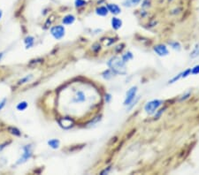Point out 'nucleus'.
Returning a JSON list of instances; mask_svg holds the SVG:
<instances>
[{"instance_id":"f257e3e1","label":"nucleus","mask_w":199,"mask_h":175,"mask_svg":"<svg viewBox=\"0 0 199 175\" xmlns=\"http://www.w3.org/2000/svg\"><path fill=\"white\" fill-rule=\"evenodd\" d=\"M109 68L114 73V75H124L127 74V66L123 59L118 56L112 57L107 63Z\"/></svg>"},{"instance_id":"f03ea898","label":"nucleus","mask_w":199,"mask_h":175,"mask_svg":"<svg viewBox=\"0 0 199 175\" xmlns=\"http://www.w3.org/2000/svg\"><path fill=\"white\" fill-rule=\"evenodd\" d=\"M33 155V150H32V145L31 144H27L25 145L23 148H22V154L21 156L20 157V158L17 160L16 164L17 165H21V164H24L26 163L28 159L31 158Z\"/></svg>"},{"instance_id":"7ed1b4c3","label":"nucleus","mask_w":199,"mask_h":175,"mask_svg":"<svg viewBox=\"0 0 199 175\" xmlns=\"http://www.w3.org/2000/svg\"><path fill=\"white\" fill-rule=\"evenodd\" d=\"M50 35L56 40H61L66 35V28L62 25H57L50 28Z\"/></svg>"},{"instance_id":"20e7f679","label":"nucleus","mask_w":199,"mask_h":175,"mask_svg":"<svg viewBox=\"0 0 199 175\" xmlns=\"http://www.w3.org/2000/svg\"><path fill=\"white\" fill-rule=\"evenodd\" d=\"M162 101L158 99H154L148 102L144 106V111L148 114H153L157 111V110L161 106Z\"/></svg>"},{"instance_id":"39448f33","label":"nucleus","mask_w":199,"mask_h":175,"mask_svg":"<svg viewBox=\"0 0 199 175\" xmlns=\"http://www.w3.org/2000/svg\"><path fill=\"white\" fill-rule=\"evenodd\" d=\"M136 93H137V87L134 86L132 88H130L128 89V91L127 92L126 94V97H125L124 100V105L126 106H128L130 105L133 101L135 100V97H136Z\"/></svg>"},{"instance_id":"423d86ee","label":"nucleus","mask_w":199,"mask_h":175,"mask_svg":"<svg viewBox=\"0 0 199 175\" xmlns=\"http://www.w3.org/2000/svg\"><path fill=\"white\" fill-rule=\"evenodd\" d=\"M59 126L64 128V129H70L71 127H73L75 125V121L73 120V119L69 118V117H63L60 118L58 120Z\"/></svg>"},{"instance_id":"0eeeda50","label":"nucleus","mask_w":199,"mask_h":175,"mask_svg":"<svg viewBox=\"0 0 199 175\" xmlns=\"http://www.w3.org/2000/svg\"><path fill=\"white\" fill-rule=\"evenodd\" d=\"M154 51L160 57H165L169 54V50L165 44H158L154 46Z\"/></svg>"},{"instance_id":"6e6552de","label":"nucleus","mask_w":199,"mask_h":175,"mask_svg":"<svg viewBox=\"0 0 199 175\" xmlns=\"http://www.w3.org/2000/svg\"><path fill=\"white\" fill-rule=\"evenodd\" d=\"M106 7L109 11V13H112L113 15H118L121 13V8L117 4L109 3V4H106Z\"/></svg>"},{"instance_id":"1a4fd4ad","label":"nucleus","mask_w":199,"mask_h":175,"mask_svg":"<svg viewBox=\"0 0 199 175\" xmlns=\"http://www.w3.org/2000/svg\"><path fill=\"white\" fill-rule=\"evenodd\" d=\"M143 0H123L122 2V5L126 8H132V7H135L138 4H140L142 3Z\"/></svg>"},{"instance_id":"9d476101","label":"nucleus","mask_w":199,"mask_h":175,"mask_svg":"<svg viewBox=\"0 0 199 175\" xmlns=\"http://www.w3.org/2000/svg\"><path fill=\"white\" fill-rule=\"evenodd\" d=\"M95 13H96V14H97V15H98V16H101V17H105V16H107V15H108L109 11H108V9H107L106 5H105V6H104V5H100V6H98V7L96 8Z\"/></svg>"},{"instance_id":"9b49d317","label":"nucleus","mask_w":199,"mask_h":175,"mask_svg":"<svg viewBox=\"0 0 199 175\" xmlns=\"http://www.w3.org/2000/svg\"><path fill=\"white\" fill-rule=\"evenodd\" d=\"M75 19H76V18H75V15H73V14H67V15H66V16L63 17V19H62V23L66 26L72 25V24L75 23Z\"/></svg>"},{"instance_id":"f8f14e48","label":"nucleus","mask_w":199,"mask_h":175,"mask_svg":"<svg viewBox=\"0 0 199 175\" xmlns=\"http://www.w3.org/2000/svg\"><path fill=\"white\" fill-rule=\"evenodd\" d=\"M111 24H112V27L113 29L118 30L122 27V21L118 17H113L111 21Z\"/></svg>"},{"instance_id":"ddd939ff","label":"nucleus","mask_w":199,"mask_h":175,"mask_svg":"<svg viewBox=\"0 0 199 175\" xmlns=\"http://www.w3.org/2000/svg\"><path fill=\"white\" fill-rule=\"evenodd\" d=\"M24 44H25L26 49H30L34 46L35 44V37L32 35H27L24 38Z\"/></svg>"},{"instance_id":"4468645a","label":"nucleus","mask_w":199,"mask_h":175,"mask_svg":"<svg viewBox=\"0 0 199 175\" xmlns=\"http://www.w3.org/2000/svg\"><path fill=\"white\" fill-rule=\"evenodd\" d=\"M85 99H86V97H85L84 93H83L82 91H78V92L75 94L74 98H73V102L78 103H82V102H84Z\"/></svg>"},{"instance_id":"2eb2a0df","label":"nucleus","mask_w":199,"mask_h":175,"mask_svg":"<svg viewBox=\"0 0 199 175\" xmlns=\"http://www.w3.org/2000/svg\"><path fill=\"white\" fill-rule=\"evenodd\" d=\"M47 144H48V146L51 148V149H53V150H58V148H59V146H60V142H59V140H58V139H50L49 140L48 142H47Z\"/></svg>"},{"instance_id":"dca6fc26","label":"nucleus","mask_w":199,"mask_h":175,"mask_svg":"<svg viewBox=\"0 0 199 175\" xmlns=\"http://www.w3.org/2000/svg\"><path fill=\"white\" fill-rule=\"evenodd\" d=\"M7 131L9 134H11L12 135H14V136H21V132L20 129H18L17 127H14V126H8L7 127Z\"/></svg>"},{"instance_id":"f3484780","label":"nucleus","mask_w":199,"mask_h":175,"mask_svg":"<svg viewBox=\"0 0 199 175\" xmlns=\"http://www.w3.org/2000/svg\"><path fill=\"white\" fill-rule=\"evenodd\" d=\"M28 107V103L27 101H21L16 104V110L19 111H24Z\"/></svg>"},{"instance_id":"a211bd4d","label":"nucleus","mask_w":199,"mask_h":175,"mask_svg":"<svg viewBox=\"0 0 199 175\" xmlns=\"http://www.w3.org/2000/svg\"><path fill=\"white\" fill-rule=\"evenodd\" d=\"M33 78H34V75H26L25 77H23V78H21V79H20V80H18L17 85H19V86H20V85H24L26 83L29 82Z\"/></svg>"},{"instance_id":"6ab92c4d","label":"nucleus","mask_w":199,"mask_h":175,"mask_svg":"<svg viewBox=\"0 0 199 175\" xmlns=\"http://www.w3.org/2000/svg\"><path fill=\"white\" fill-rule=\"evenodd\" d=\"M189 57H190L191 58H196L199 57V44H196V46L194 47L193 50L190 52Z\"/></svg>"},{"instance_id":"aec40b11","label":"nucleus","mask_w":199,"mask_h":175,"mask_svg":"<svg viewBox=\"0 0 199 175\" xmlns=\"http://www.w3.org/2000/svg\"><path fill=\"white\" fill-rule=\"evenodd\" d=\"M112 75H114V73L111 70V69H108V70H105L103 74H102V76L103 78L106 79V80H109L112 77Z\"/></svg>"},{"instance_id":"412c9836","label":"nucleus","mask_w":199,"mask_h":175,"mask_svg":"<svg viewBox=\"0 0 199 175\" xmlns=\"http://www.w3.org/2000/svg\"><path fill=\"white\" fill-rule=\"evenodd\" d=\"M87 4L86 0H75V6L76 8H81L84 7Z\"/></svg>"},{"instance_id":"4be33fe9","label":"nucleus","mask_w":199,"mask_h":175,"mask_svg":"<svg viewBox=\"0 0 199 175\" xmlns=\"http://www.w3.org/2000/svg\"><path fill=\"white\" fill-rule=\"evenodd\" d=\"M122 59H123V61H124L125 63H127V61H129L130 59H132L133 58V55H132V53L131 52H127L126 54H124L123 56H122V58H121Z\"/></svg>"},{"instance_id":"5701e85b","label":"nucleus","mask_w":199,"mask_h":175,"mask_svg":"<svg viewBox=\"0 0 199 175\" xmlns=\"http://www.w3.org/2000/svg\"><path fill=\"white\" fill-rule=\"evenodd\" d=\"M150 5H151V0H143L142 1L143 8H149Z\"/></svg>"},{"instance_id":"b1692460","label":"nucleus","mask_w":199,"mask_h":175,"mask_svg":"<svg viewBox=\"0 0 199 175\" xmlns=\"http://www.w3.org/2000/svg\"><path fill=\"white\" fill-rule=\"evenodd\" d=\"M190 74H191V68H189V69L185 70L183 73H181V78H186V77H188Z\"/></svg>"},{"instance_id":"393cba45","label":"nucleus","mask_w":199,"mask_h":175,"mask_svg":"<svg viewBox=\"0 0 199 175\" xmlns=\"http://www.w3.org/2000/svg\"><path fill=\"white\" fill-rule=\"evenodd\" d=\"M170 45L172 46V48L174 49V50H180L181 49V45H180V44L179 43H177V42H174V43H171L170 44Z\"/></svg>"},{"instance_id":"a878e982","label":"nucleus","mask_w":199,"mask_h":175,"mask_svg":"<svg viewBox=\"0 0 199 175\" xmlns=\"http://www.w3.org/2000/svg\"><path fill=\"white\" fill-rule=\"evenodd\" d=\"M191 74L192 75H198L199 74V65L194 66L192 69H191Z\"/></svg>"},{"instance_id":"bb28decb","label":"nucleus","mask_w":199,"mask_h":175,"mask_svg":"<svg viewBox=\"0 0 199 175\" xmlns=\"http://www.w3.org/2000/svg\"><path fill=\"white\" fill-rule=\"evenodd\" d=\"M6 102H7V99H6V98H4V99H2V100L0 101V111L3 110V108L5 106Z\"/></svg>"},{"instance_id":"cd10ccee","label":"nucleus","mask_w":199,"mask_h":175,"mask_svg":"<svg viewBox=\"0 0 199 175\" xmlns=\"http://www.w3.org/2000/svg\"><path fill=\"white\" fill-rule=\"evenodd\" d=\"M180 78H181V74H179V75H177V76H175V77H174L171 80H169V83H174V82H175L176 80H178Z\"/></svg>"},{"instance_id":"c85d7f7f","label":"nucleus","mask_w":199,"mask_h":175,"mask_svg":"<svg viewBox=\"0 0 199 175\" xmlns=\"http://www.w3.org/2000/svg\"><path fill=\"white\" fill-rule=\"evenodd\" d=\"M8 143H1L0 144V151H2V150H4L6 146H8Z\"/></svg>"},{"instance_id":"c756f323","label":"nucleus","mask_w":199,"mask_h":175,"mask_svg":"<svg viewBox=\"0 0 199 175\" xmlns=\"http://www.w3.org/2000/svg\"><path fill=\"white\" fill-rule=\"evenodd\" d=\"M4 53L3 51H1V52H0V62H1V60H2V58H3V57H4Z\"/></svg>"},{"instance_id":"7c9ffc66","label":"nucleus","mask_w":199,"mask_h":175,"mask_svg":"<svg viewBox=\"0 0 199 175\" xmlns=\"http://www.w3.org/2000/svg\"><path fill=\"white\" fill-rule=\"evenodd\" d=\"M2 17H3V11H2V10L0 9V21H1Z\"/></svg>"}]
</instances>
